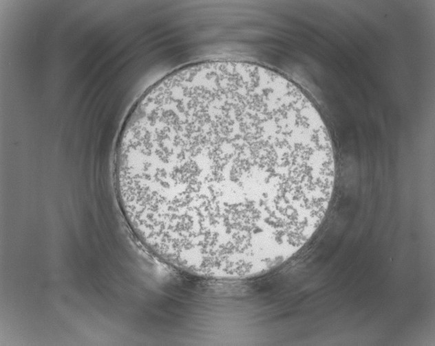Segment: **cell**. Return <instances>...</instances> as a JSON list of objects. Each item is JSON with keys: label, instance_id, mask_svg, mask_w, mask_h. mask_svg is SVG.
<instances>
[{"label": "cell", "instance_id": "1", "mask_svg": "<svg viewBox=\"0 0 435 346\" xmlns=\"http://www.w3.org/2000/svg\"><path fill=\"white\" fill-rule=\"evenodd\" d=\"M123 214L141 243L193 275L266 274L299 251L332 196V142L293 82L264 67L212 62L144 96L115 162Z\"/></svg>", "mask_w": 435, "mask_h": 346}]
</instances>
